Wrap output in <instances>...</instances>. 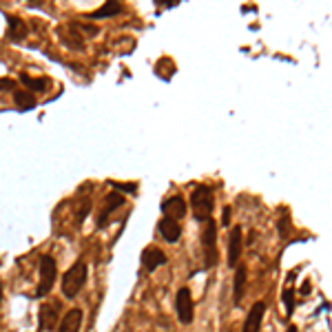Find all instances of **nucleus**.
<instances>
[{"mask_svg":"<svg viewBox=\"0 0 332 332\" xmlns=\"http://www.w3.org/2000/svg\"><path fill=\"white\" fill-rule=\"evenodd\" d=\"M87 275H89V268H87L85 262H77V264L71 266V268L62 275V286H60L62 288V295L66 299H75L87 284Z\"/></svg>","mask_w":332,"mask_h":332,"instance_id":"f257e3e1","label":"nucleus"},{"mask_svg":"<svg viewBox=\"0 0 332 332\" xmlns=\"http://www.w3.org/2000/svg\"><path fill=\"white\" fill-rule=\"evenodd\" d=\"M213 206H215V195L210 186H197L191 193V208L197 221H202V224L208 221L210 215H213Z\"/></svg>","mask_w":332,"mask_h":332,"instance_id":"f03ea898","label":"nucleus"},{"mask_svg":"<svg viewBox=\"0 0 332 332\" xmlns=\"http://www.w3.org/2000/svg\"><path fill=\"white\" fill-rule=\"evenodd\" d=\"M38 273H40V281H38V288H36V297H47L49 292H51L53 284H55V275H58L55 259L51 257V255H42L40 257Z\"/></svg>","mask_w":332,"mask_h":332,"instance_id":"7ed1b4c3","label":"nucleus"},{"mask_svg":"<svg viewBox=\"0 0 332 332\" xmlns=\"http://www.w3.org/2000/svg\"><path fill=\"white\" fill-rule=\"evenodd\" d=\"M215 243H217V224L210 217L208 221H204V232H202V246H204V268H213L217 264V251H215Z\"/></svg>","mask_w":332,"mask_h":332,"instance_id":"20e7f679","label":"nucleus"},{"mask_svg":"<svg viewBox=\"0 0 332 332\" xmlns=\"http://www.w3.org/2000/svg\"><path fill=\"white\" fill-rule=\"evenodd\" d=\"M175 310H177V319L180 323H193V317H195V306H193V297L188 288H180L175 297Z\"/></svg>","mask_w":332,"mask_h":332,"instance_id":"39448f33","label":"nucleus"},{"mask_svg":"<svg viewBox=\"0 0 332 332\" xmlns=\"http://www.w3.org/2000/svg\"><path fill=\"white\" fill-rule=\"evenodd\" d=\"M58 314H60V303L49 301L42 303L40 310H38V323H40V330L51 332L58 328Z\"/></svg>","mask_w":332,"mask_h":332,"instance_id":"423d86ee","label":"nucleus"},{"mask_svg":"<svg viewBox=\"0 0 332 332\" xmlns=\"http://www.w3.org/2000/svg\"><path fill=\"white\" fill-rule=\"evenodd\" d=\"M58 38H60V42H62L64 47L71 49V51H82V49H85V38H82V33L77 31L75 22H69V25L60 27Z\"/></svg>","mask_w":332,"mask_h":332,"instance_id":"0eeeda50","label":"nucleus"},{"mask_svg":"<svg viewBox=\"0 0 332 332\" xmlns=\"http://www.w3.org/2000/svg\"><path fill=\"white\" fill-rule=\"evenodd\" d=\"M169 259H166L164 251H159L157 246H148L142 251V266L146 273H153V270H157L159 266H164Z\"/></svg>","mask_w":332,"mask_h":332,"instance_id":"6e6552de","label":"nucleus"},{"mask_svg":"<svg viewBox=\"0 0 332 332\" xmlns=\"http://www.w3.org/2000/svg\"><path fill=\"white\" fill-rule=\"evenodd\" d=\"M241 246H243V230H241V226H235V228L230 230V241H228V266L232 270H235V266L239 264Z\"/></svg>","mask_w":332,"mask_h":332,"instance_id":"1a4fd4ad","label":"nucleus"},{"mask_svg":"<svg viewBox=\"0 0 332 332\" xmlns=\"http://www.w3.org/2000/svg\"><path fill=\"white\" fill-rule=\"evenodd\" d=\"M162 213H164V217H171V219H175V221L184 219V215H186V202H184V197H182V195H173V197L166 199V202H162Z\"/></svg>","mask_w":332,"mask_h":332,"instance_id":"9d476101","label":"nucleus"},{"mask_svg":"<svg viewBox=\"0 0 332 332\" xmlns=\"http://www.w3.org/2000/svg\"><path fill=\"white\" fill-rule=\"evenodd\" d=\"M157 230H159V235H162V239L169 241V243H177V241H180V237H182L180 221H175V219H171V217H162V219H159Z\"/></svg>","mask_w":332,"mask_h":332,"instance_id":"9b49d317","label":"nucleus"},{"mask_svg":"<svg viewBox=\"0 0 332 332\" xmlns=\"http://www.w3.org/2000/svg\"><path fill=\"white\" fill-rule=\"evenodd\" d=\"M264 314H266V303H264V301L253 303L251 312H248L246 321H243V330H241V332H259V330H262Z\"/></svg>","mask_w":332,"mask_h":332,"instance_id":"f8f14e48","label":"nucleus"},{"mask_svg":"<svg viewBox=\"0 0 332 332\" xmlns=\"http://www.w3.org/2000/svg\"><path fill=\"white\" fill-rule=\"evenodd\" d=\"M124 195H120V193H111V195H107V199H104V208L100 210V217H98V228H104L107 226V221L111 217V213H113L115 208L124 206Z\"/></svg>","mask_w":332,"mask_h":332,"instance_id":"ddd939ff","label":"nucleus"},{"mask_svg":"<svg viewBox=\"0 0 332 332\" xmlns=\"http://www.w3.org/2000/svg\"><path fill=\"white\" fill-rule=\"evenodd\" d=\"M80 328H82V310L71 308L60 321L58 332H80Z\"/></svg>","mask_w":332,"mask_h":332,"instance_id":"4468645a","label":"nucleus"},{"mask_svg":"<svg viewBox=\"0 0 332 332\" xmlns=\"http://www.w3.org/2000/svg\"><path fill=\"white\" fill-rule=\"evenodd\" d=\"M246 277H248L246 266H243V264H237V266H235V281H232V299H235V303H239L241 297H243Z\"/></svg>","mask_w":332,"mask_h":332,"instance_id":"2eb2a0df","label":"nucleus"},{"mask_svg":"<svg viewBox=\"0 0 332 332\" xmlns=\"http://www.w3.org/2000/svg\"><path fill=\"white\" fill-rule=\"evenodd\" d=\"M124 11V7H122V3H118V0H107V3L102 5L98 11H93L91 16H89V20H100V18H111V16H118Z\"/></svg>","mask_w":332,"mask_h":332,"instance_id":"dca6fc26","label":"nucleus"},{"mask_svg":"<svg viewBox=\"0 0 332 332\" xmlns=\"http://www.w3.org/2000/svg\"><path fill=\"white\" fill-rule=\"evenodd\" d=\"M7 25H9V38L14 42L22 40V38H27V25L22 22L20 18H16V16H9L7 18Z\"/></svg>","mask_w":332,"mask_h":332,"instance_id":"f3484780","label":"nucleus"},{"mask_svg":"<svg viewBox=\"0 0 332 332\" xmlns=\"http://www.w3.org/2000/svg\"><path fill=\"white\" fill-rule=\"evenodd\" d=\"M14 102H16V107H18L20 111L36 109V96H33L31 91H18V89H16V91H14Z\"/></svg>","mask_w":332,"mask_h":332,"instance_id":"a211bd4d","label":"nucleus"},{"mask_svg":"<svg viewBox=\"0 0 332 332\" xmlns=\"http://www.w3.org/2000/svg\"><path fill=\"white\" fill-rule=\"evenodd\" d=\"M20 82L27 87V91H47L49 82L44 77H31L27 73H20Z\"/></svg>","mask_w":332,"mask_h":332,"instance_id":"6ab92c4d","label":"nucleus"},{"mask_svg":"<svg viewBox=\"0 0 332 332\" xmlns=\"http://www.w3.org/2000/svg\"><path fill=\"white\" fill-rule=\"evenodd\" d=\"M284 306H286V314L290 317L295 312V288L292 286H288L284 290Z\"/></svg>","mask_w":332,"mask_h":332,"instance_id":"aec40b11","label":"nucleus"},{"mask_svg":"<svg viewBox=\"0 0 332 332\" xmlns=\"http://www.w3.org/2000/svg\"><path fill=\"white\" fill-rule=\"evenodd\" d=\"M277 228H279V235L286 239V237L290 235V215H284V217L279 219V224H277Z\"/></svg>","mask_w":332,"mask_h":332,"instance_id":"412c9836","label":"nucleus"},{"mask_svg":"<svg viewBox=\"0 0 332 332\" xmlns=\"http://www.w3.org/2000/svg\"><path fill=\"white\" fill-rule=\"evenodd\" d=\"M111 188L115 191H124V193H135L137 191V184H120V182H109Z\"/></svg>","mask_w":332,"mask_h":332,"instance_id":"4be33fe9","label":"nucleus"},{"mask_svg":"<svg viewBox=\"0 0 332 332\" xmlns=\"http://www.w3.org/2000/svg\"><path fill=\"white\" fill-rule=\"evenodd\" d=\"M16 91V82L14 80H9V77H0V91Z\"/></svg>","mask_w":332,"mask_h":332,"instance_id":"5701e85b","label":"nucleus"},{"mask_svg":"<svg viewBox=\"0 0 332 332\" xmlns=\"http://www.w3.org/2000/svg\"><path fill=\"white\" fill-rule=\"evenodd\" d=\"M230 215H232V208L224 206V210H221V226H230Z\"/></svg>","mask_w":332,"mask_h":332,"instance_id":"b1692460","label":"nucleus"},{"mask_svg":"<svg viewBox=\"0 0 332 332\" xmlns=\"http://www.w3.org/2000/svg\"><path fill=\"white\" fill-rule=\"evenodd\" d=\"M288 332H297V325H288Z\"/></svg>","mask_w":332,"mask_h":332,"instance_id":"393cba45","label":"nucleus"}]
</instances>
